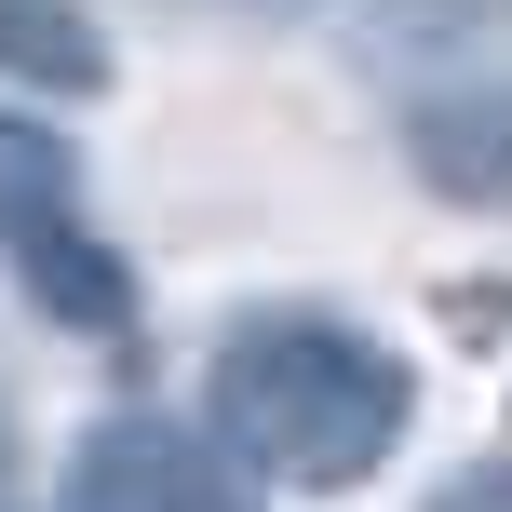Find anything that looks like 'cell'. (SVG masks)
<instances>
[{"instance_id":"6da1fadb","label":"cell","mask_w":512,"mask_h":512,"mask_svg":"<svg viewBox=\"0 0 512 512\" xmlns=\"http://www.w3.org/2000/svg\"><path fill=\"white\" fill-rule=\"evenodd\" d=\"M203 405H216V445H230L243 486L337 499L418 432V364L364 324H324V310H256L216 337Z\"/></svg>"},{"instance_id":"7a4b0ae2","label":"cell","mask_w":512,"mask_h":512,"mask_svg":"<svg viewBox=\"0 0 512 512\" xmlns=\"http://www.w3.org/2000/svg\"><path fill=\"white\" fill-rule=\"evenodd\" d=\"M68 512H256V486L230 472V445H216V432L122 405V418H95V432H81Z\"/></svg>"},{"instance_id":"3957f363","label":"cell","mask_w":512,"mask_h":512,"mask_svg":"<svg viewBox=\"0 0 512 512\" xmlns=\"http://www.w3.org/2000/svg\"><path fill=\"white\" fill-rule=\"evenodd\" d=\"M405 149H418V176H432L445 203H512V68L432 81V95L405 108Z\"/></svg>"},{"instance_id":"277c9868","label":"cell","mask_w":512,"mask_h":512,"mask_svg":"<svg viewBox=\"0 0 512 512\" xmlns=\"http://www.w3.org/2000/svg\"><path fill=\"white\" fill-rule=\"evenodd\" d=\"M14 283L41 297V324H68V337H122V324H135V270L108 256L95 216H81V230H54V243H27Z\"/></svg>"},{"instance_id":"5b68a950","label":"cell","mask_w":512,"mask_h":512,"mask_svg":"<svg viewBox=\"0 0 512 512\" xmlns=\"http://www.w3.org/2000/svg\"><path fill=\"white\" fill-rule=\"evenodd\" d=\"M54 230H81V149L27 108H0V256H27Z\"/></svg>"},{"instance_id":"8992f818","label":"cell","mask_w":512,"mask_h":512,"mask_svg":"<svg viewBox=\"0 0 512 512\" xmlns=\"http://www.w3.org/2000/svg\"><path fill=\"white\" fill-rule=\"evenodd\" d=\"M0 68L27 95H108V27L81 0H0Z\"/></svg>"},{"instance_id":"52a82bcc","label":"cell","mask_w":512,"mask_h":512,"mask_svg":"<svg viewBox=\"0 0 512 512\" xmlns=\"http://www.w3.org/2000/svg\"><path fill=\"white\" fill-rule=\"evenodd\" d=\"M432 512H512V459H486V472H459Z\"/></svg>"},{"instance_id":"ba28073f","label":"cell","mask_w":512,"mask_h":512,"mask_svg":"<svg viewBox=\"0 0 512 512\" xmlns=\"http://www.w3.org/2000/svg\"><path fill=\"white\" fill-rule=\"evenodd\" d=\"M0 472H14V445H0Z\"/></svg>"}]
</instances>
